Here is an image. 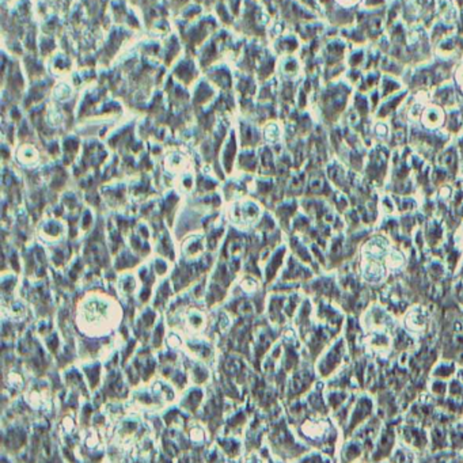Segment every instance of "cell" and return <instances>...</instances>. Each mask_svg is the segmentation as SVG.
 Returning a JSON list of instances; mask_svg holds the SVG:
<instances>
[{"instance_id":"6da1fadb","label":"cell","mask_w":463,"mask_h":463,"mask_svg":"<svg viewBox=\"0 0 463 463\" xmlns=\"http://www.w3.org/2000/svg\"><path fill=\"white\" fill-rule=\"evenodd\" d=\"M372 410V402L367 397H361L358 399L357 405L352 410V418H350V428H356L357 425L363 424L367 420Z\"/></svg>"},{"instance_id":"7a4b0ae2","label":"cell","mask_w":463,"mask_h":463,"mask_svg":"<svg viewBox=\"0 0 463 463\" xmlns=\"http://www.w3.org/2000/svg\"><path fill=\"white\" fill-rule=\"evenodd\" d=\"M403 436L409 446L418 448V450H423L428 444V439L425 436V433L417 427H406L403 429Z\"/></svg>"},{"instance_id":"3957f363","label":"cell","mask_w":463,"mask_h":463,"mask_svg":"<svg viewBox=\"0 0 463 463\" xmlns=\"http://www.w3.org/2000/svg\"><path fill=\"white\" fill-rule=\"evenodd\" d=\"M361 443L358 442H352L345 446L343 451H341V463H352L354 459H357L360 457V454L363 451V448L360 446Z\"/></svg>"}]
</instances>
